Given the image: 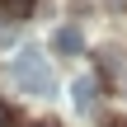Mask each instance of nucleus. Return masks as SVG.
Listing matches in <instances>:
<instances>
[{
    "mask_svg": "<svg viewBox=\"0 0 127 127\" xmlns=\"http://www.w3.org/2000/svg\"><path fill=\"white\" fill-rule=\"evenodd\" d=\"M9 80L24 85L28 94H52V71H47V57L38 47H24L14 61H9Z\"/></svg>",
    "mask_w": 127,
    "mask_h": 127,
    "instance_id": "obj_1",
    "label": "nucleus"
},
{
    "mask_svg": "<svg viewBox=\"0 0 127 127\" xmlns=\"http://www.w3.org/2000/svg\"><path fill=\"white\" fill-rule=\"evenodd\" d=\"M71 99H75V108L85 113V108H94L99 104V85H94V75H80L75 85H71Z\"/></svg>",
    "mask_w": 127,
    "mask_h": 127,
    "instance_id": "obj_2",
    "label": "nucleus"
},
{
    "mask_svg": "<svg viewBox=\"0 0 127 127\" xmlns=\"http://www.w3.org/2000/svg\"><path fill=\"white\" fill-rule=\"evenodd\" d=\"M52 47H57V52H66V57H71V52H85V33L66 24V28H57V33H52Z\"/></svg>",
    "mask_w": 127,
    "mask_h": 127,
    "instance_id": "obj_3",
    "label": "nucleus"
},
{
    "mask_svg": "<svg viewBox=\"0 0 127 127\" xmlns=\"http://www.w3.org/2000/svg\"><path fill=\"white\" fill-rule=\"evenodd\" d=\"M28 9H33V0H5V14L9 19H24Z\"/></svg>",
    "mask_w": 127,
    "mask_h": 127,
    "instance_id": "obj_4",
    "label": "nucleus"
},
{
    "mask_svg": "<svg viewBox=\"0 0 127 127\" xmlns=\"http://www.w3.org/2000/svg\"><path fill=\"white\" fill-rule=\"evenodd\" d=\"M0 127H9V104H0Z\"/></svg>",
    "mask_w": 127,
    "mask_h": 127,
    "instance_id": "obj_5",
    "label": "nucleus"
},
{
    "mask_svg": "<svg viewBox=\"0 0 127 127\" xmlns=\"http://www.w3.org/2000/svg\"><path fill=\"white\" fill-rule=\"evenodd\" d=\"M113 127H127V123H113Z\"/></svg>",
    "mask_w": 127,
    "mask_h": 127,
    "instance_id": "obj_6",
    "label": "nucleus"
}]
</instances>
